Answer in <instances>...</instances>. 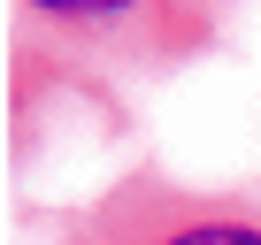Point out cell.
Masks as SVG:
<instances>
[{
  "mask_svg": "<svg viewBox=\"0 0 261 245\" xmlns=\"http://www.w3.org/2000/svg\"><path fill=\"white\" fill-rule=\"evenodd\" d=\"M162 245H261V230H253V222H185V230H169Z\"/></svg>",
  "mask_w": 261,
  "mask_h": 245,
  "instance_id": "1",
  "label": "cell"
},
{
  "mask_svg": "<svg viewBox=\"0 0 261 245\" xmlns=\"http://www.w3.org/2000/svg\"><path fill=\"white\" fill-rule=\"evenodd\" d=\"M39 16H54V23H108V16H123V8H139V0H31Z\"/></svg>",
  "mask_w": 261,
  "mask_h": 245,
  "instance_id": "2",
  "label": "cell"
}]
</instances>
